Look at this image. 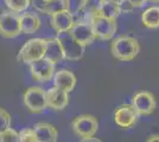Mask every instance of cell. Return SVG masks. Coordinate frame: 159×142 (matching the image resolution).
Segmentation results:
<instances>
[{
    "label": "cell",
    "instance_id": "obj_4",
    "mask_svg": "<svg viewBox=\"0 0 159 142\" xmlns=\"http://www.w3.org/2000/svg\"><path fill=\"white\" fill-rule=\"evenodd\" d=\"M56 38L58 39L61 46H62L64 59H66V61H80L83 57L86 46L80 44L79 41L70 34V32L57 33Z\"/></svg>",
    "mask_w": 159,
    "mask_h": 142
},
{
    "label": "cell",
    "instance_id": "obj_21",
    "mask_svg": "<svg viewBox=\"0 0 159 142\" xmlns=\"http://www.w3.org/2000/svg\"><path fill=\"white\" fill-rule=\"evenodd\" d=\"M120 13H121L120 6L111 0H103L98 11V14L106 17V18H111V19H116Z\"/></svg>",
    "mask_w": 159,
    "mask_h": 142
},
{
    "label": "cell",
    "instance_id": "obj_16",
    "mask_svg": "<svg viewBox=\"0 0 159 142\" xmlns=\"http://www.w3.org/2000/svg\"><path fill=\"white\" fill-rule=\"evenodd\" d=\"M33 130L37 137V142H56L58 139L57 128L47 122L36 123L33 126Z\"/></svg>",
    "mask_w": 159,
    "mask_h": 142
},
{
    "label": "cell",
    "instance_id": "obj_19",
    "mask_svg": "<svg viewBox=\"0 0 159 142\" xmlns=\"http://www.w3.org/2000/svg\"><path fill=\"white\" fill-rule=\"evenodd\" d=\"M143 25L148 30H156L159 27V6H151L143 12Z\"/></svg>",
    "mask_w": 159,
    "mask_h": 142
},
{
    "label": "cell",
    "instance_id": "obj_18",
    "mask_svg": "<svg viewBox=\"0 0 159 142\" xmlns=\"http://www.w3.org/2000/svg\"><path fill=\"white\" fill-rule=\"evenodd\" d=\"M44 58L50 61L55 65L60 63L62 59H64L63 50L57 38H47V47H45Z\"/></svg>",
    "mask_w": 159,
    "mask_h": 142
},
{
    "label": "cell",
    "instance_id": "obj_28",
    "mask_svg": "<svg viewBox=\"0 0 159 142\" xmlns=\"http://www.w3.org/2000/svg\"><path fill=\"white\" fill-rule=\"evenodd\" d=\"M154 141H159V134L151 135L148 139H147V142H154Z\"/></svg>",
    "mask_w": 159,
    "mask_h": 142
},
{
    "label": "cell",
    "instance_id": "obj_1",
    "mask_svg": "<svg viewBox=\"0 0 159 142\" xmlns=\"http://www.w3.org/2000/svg\"><path fill=\"white\" fill-rule=\"evenodd\" d=\"M111 52L118 61H132L140 52L139 41L129 36H120L112 41Z\"/></svg>",
    "mask_w": 159,
    "mask_h": 142
},
{
    "label": "cell",
    "instance_id": "obj_23",
    "mask_svg": "<svg viewBox=\"0 0 159 142\" xmlns=\"http://www.w3.org/2000/svg\"><path fill=\"white\" fill-rule=\"evenodd\" d=\"M0 142H19V134L11 127L0 131Z\"/></svg>",
    "mask_w": 159,
    "mask_h": 142
},
{
    "label": "cell",
    "instance_id": "obj_30",
    "mask_svg": "<svg viewBox=\"0 0 159 142\" xmlns=\"http://www.w3.org/2000/svg\"><path fill=\"white\" fill-rule=\"evenodd\" d=\"M148 1H151V2H154V4H159V0H148Z\"/></svg>",
    "mask_w": 159,
    "mask_h": 142
},
{
    "label": "cell",
    "instance_id": "obj_15",
    "mask_svg": "<svg viewBox=\"0 0 159 142\" xmlns=\"http://www.w3.org/2000/svg\"><path fill=\"white\" fill-rule=\"evenodd\" d=\"M20 32L24 34L36 33L42 26V20L39 15L29 11H24L19 14Z\"/></svg>",
    "mask_w": 159,
    "mask_h": 142
},
{
    "label": "cell",
    "instance_id": "obj_3",
    "mask_svg": "<svg viewBox=\"0 0 159 142\" xmlns=\"http://www.w3.org/2000/svg\"><path fill=\"white\" fill-rule=\"evenodd\" d=\"M87 20L90 21L96 39L109 41L116 33V30H118L116 19L106 18V17H102L100 14L95 13L92 17H89Z\"/></svg>",
    "mask_w": 159,
    "mask_h": 142
},
{
    "label": "cell",
    "instance_id": "obj_10",
    "mask_svg": "<svg viewBox=\"0 0 159 142\" xmlns=\"http://www.w3.org/2000/svg\"><path fill=\"white\" fill-rule=\"evenodd\" d=\"M69 32L83 46L90 45L96 39V37L94 34L93 27H92V24H90L89 20L74 21V25L70 28Z\"/></svg>",
    "mask_w": 159,
    "mask_h": 142
},
{
    "label": "cell",
    "instance_id": "obj_2",
    "mask_svg": "<svg viewBox=\"0 0 159 142\" xmlns=\"http://www.w3.org/2000/svg\"><path fill=\"white\" fill-rule=\"evenodd\" d=\"M47 47V38H33L27 41L17 54V59L21 63L30 64L44 57Z\"/></svg>",
    "mask_w": 159,
    "mask_h": 142
},
{
    "label": "cell",
    "instance_id": "obj_24",
    "mask_svg": "<svg viewBox=\"0 0 159 142\" xmlns=\"http://www.w3.org/2000/svg\"><path fill=\"white\" fill-rule=\"evenodd\" d=\"M18 134H19V142H37V137L33 128L23 129Z\"/></svg>",
    "mask_w": 159,
    "mask_h": 142
},
{
    "label": "cell",
    "instance_id": "obj_9",
    "mask_svg": "<svg viewBox=\"0 0 159 142\" xmlns=\"http://www.w3.org/2000/svg\"><path fill=\"white\" fill-rule=\"evenodd\" d=\"M132 105L139 115H151L157 108V101L152 93L139 91L133 96Z\"/></svg>",
    "mask_w": 159,
    "mask_h": 142
},
{
    "label": "cell",
    "instance_id": "obj_7",
    "mask_svg": "<svg viewBox=\"0 0 159 142\" xmlns=\"http://www.w3.org/2000/svg\"><path fill=\"white\" fill-rule=\"evenodd\" d=\"M71 127H73L75 134L80 136L81 139L90 137L96 134V131L99 129V122L95 116L83 114V115L75 117V120L71 123Z\"/></svg>",
    "mask_w": 159,
    "mask_h": 142
},
{
    "label": "cell",
    "instance_id": "obj_25",
    "mask_svg": "<svg viewBox=\"0 0 159 142\" xmlns=\"http://www.w3.org/2000/svg\"><path fill=\"white\" fill-rule=\"evenodd\" d=\"M11 127V115L4 108L0 107V131Z\"/></svg>",
    "mask_w": 159,
    "mask_h": 142
},
{
    "label": "cell",
    "instance_id": "obj_17",
    "mask_svg": "<svg viewBox=\"0 0 159 142\" xmlns=\"http://www.w3.org/2000/svg\"><path fill=\"white\" fill-rule=\"evenodd\" d=\"M52 78L55 87L63 89L66 93H71L76 87V77L70 70L62 69V70L53 74Z\"/></svg>",
    "mask_w": 159,
    "mask_h": 142
},
{
    "label": "cell",
    "instance_id": "obj_20",
    "mask_svg": "<svg viewBox=\"0 0 159 142\" xmlns=\"http://www.w3.org/2000/svg\"><path fill=\"white\" fill-rule=\"evenodd\" d=\"M102 1L103 0H81L79 7H77V13L84 15L88 19L93 14L98 13Z\"/></svg>",
    "mask_w": 159,
    "mask_h": 142
},
{
    "label": "cell",
    "instance_id": "obj_5",
    "mask_svg": "<svg viewBox=\"0 0 159 142\" xmlns=\"http://www.w3.org/2000/svg\"><path fill=\"white\" fill-rule=\"evenodd\" d=\"M23 100H24V104L26 105L29 111L32 114L43 113L48 108L45 90L39 87H31L27 89L24 93Z\"/></svg>",
    "mask_w": 159,
    "mask_h": 142
},
{
    "label": "cell",
    "instance_id": "obj_13",
    "mask_svg": "<svg viewBox=\"0 0 159 142\" xmlns=\"http://www.w3.org/2000/svg\"><path fill=\"white\" fill-rule=\"evenodd\" d=\"M31 5L48 15L70 10V0H31Z\"/></svg>",
    "mask_w": 159,
    "mask_h": 142
},
{
    "label": "cell",
    "instance_id": "obj_6",
    "mask_svg": "<svg viewBox=\"0 0 159 142\" xmlns=\"http://www.w3.org/2000/svg\"><path fill=\"white\" fill-rule=\"evenodd\" d=\"M20 32L19 13L13 12L11 10L4 11L0 14V36L11 39L18 37Z\"/></svg>",
    "mask_w": 159,
    "mask_h": 142
},
{
    "label": "cell",
    "instance_id": "obj_26",
    "mask_svg": "<svg viewBox=\"0 0 159 142\" xmlns=\"http://www.w3.org/2000/svg\"><path fill=\"white\" fill-rule=\"evenodd\" d=\"M126 1L133 7H143L148 0H126Z\"/></svg>",
    "mask_w": 159,
    "mask_h": 142
},
{
    "label": "cell",
    "instance_id": "obj_27",
    "mask_svg": "<svg viewBox=\"0 0 159 142\" xmlns=\"http://www.w3.org/2000/svg\"><path fill=\"white\" fill-rule=\"evenodd\" d=\"M81 141H83V142H100L101 140L96 139V137H94V136H90V137H83V139H81Z\"/></svg>",
    "mask_w": 159,
    "mask_h": 142
},
{
    "label": "cell",
    "instance_id": "obj_8",
    "mask_svg": "<svg viewBox=\"0 0 159 142\" xmlns=\"http://www.w3.org/2000/svg\"><path fill=\"white\" fill-rule=\"evenodd\" d=\"M30 65V74L32 78L37 82H45L50 81L55 74V64H52L50 61L45 59L44 57L37 59L29 64Z\"/></svg>",
    "mask_w": 159,
    "mask_h": 142
},
{
    "label": "cell",
    "instance_id": "obj_12",
    "mask_svg": "<svg viewBox=\"0 0 159 142\" xmlns=\"http://www.w3.org/2000/svg\"><path fill=\"white\" fill-rule=\"evenodd\" d=\"M45 97L48 108L52 110H63L69 104V93L58 87H52L45 90Z\"/></svg>",
    "mask_w": 159,
    "mask_h": 142
},
{
    "label": "cell",
    "instance_id": "obj_22",
    "mask_svg": "<svg viewBox=\"0 0 159 142\" xmlns=\"http://www.w3.org/2000/svg\"><path fill=\"white\" fill-rule=\"evenodd\" d=\"M5 4L8 7V10L17 13H21L31 6V0H5Z\"/></svg>",
    "mask_w": 159,
    "mask_h": 142
},
{
    "label": "cell",
    "instance_id": "obj_11",
    "mask_svg": "<svg viewBox=\"0 0 159 142\" xmlns=\"http://www.w3.org/2000/svg\"><path fill=\"white\" fill-rule=\"evenodd\" d=\"M139 114L134 109L132 104H124L115 110L114 121L115 123L124 129H129L134 127L138 122Z\"/></svg>",
    "mask_w": 159,
    "mask_h": 142
},
{
    "label": "cell",
    "instance_id": "obj_14",
    "mask_svg": "<svg viewBox=\"0 0 159 142\" xmlns=\"http://www.w3.org/2000/svg\"><path fill=\"white\" fill-rule=\"evenodd\" d=\"M74 18L70 10L68 11H61L57 13H53L50 15V24L52 28L57 32H69L70 28L74 25Z\"/></svg>",
    "mask_w": 159,
    "mask_h": 142
},
{
    "label": "cell",
    "instance_id": "obj_29",
    "mask_svg": "<svg viewBox=\"0 0 159 142\" xmlns=\"http://www.w3.org/2000/svg\"><path fill=\"white\" fill-rule=\"evenodd\" d=\"M111 1H113V2H115V4H118L120 6V8H121V6L126 2V0H111Z\"/></svg>",
    "mask_w": 159,
    "mask_h": 142
}]
</instances>
